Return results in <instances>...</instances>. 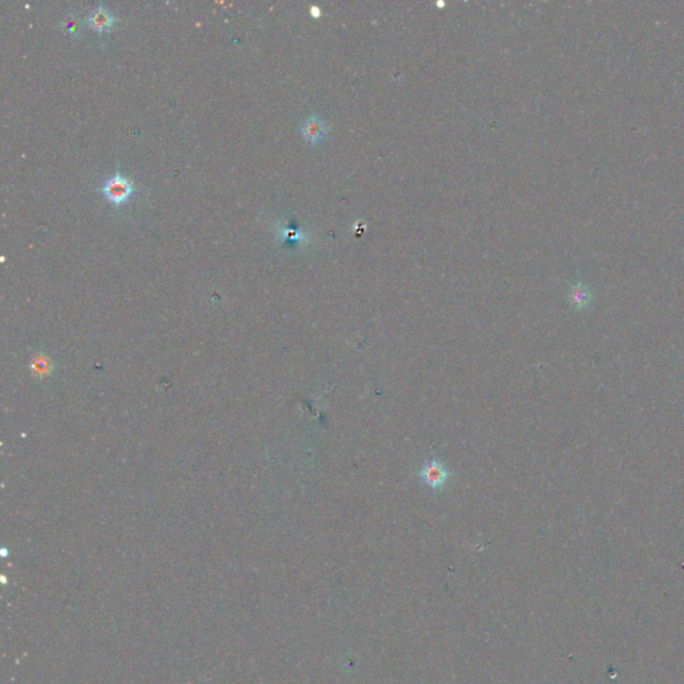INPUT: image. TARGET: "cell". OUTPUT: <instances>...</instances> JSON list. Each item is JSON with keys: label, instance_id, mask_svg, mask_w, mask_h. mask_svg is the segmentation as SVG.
<instances>
[{"label": "cell", "instance_id": "cell-1", "mask_svg": "<svg viewBox=\"0 0 684 684\" xmlns=\"http://www.w3.org/2000/svg\"><path fill=\"white\" fill-rule=\"evenodd\" d=\"M136 185L131 179L126 178L122 175L120 171H117L111 178L104 181L102 185V194L113 204V205L120 206L129 201V198L133 195Z\"/></svg>", "mask_w": 684, "mask_h": 684}, {"label": "cell", "instance_id": "cell-2", "mask_svg": "<svg viewBox=\"0 0 684 684\" xmlns=\"http://www.w3.org/2000/svg\"><path fill=\"white\" fill-rule=\"evenodd\" d=\"M418 476L421 481L433 491H443L450 479L448 468L445 466L444 462H440L439 459H430L424 462Z\"/></svg>", "mask_w": 684, "mask_h": 684}, {"label": "cell", "instance_id": "cell-3", "mask_svg": "<svg viewBox=\"0 0 684 684\" xmlns=\"http://www.w3.org/2000/svg\"><path fill=\"white\" fill-rule=\"evenodd\" d=\"M86 23L92 30L102 34V33H107L108 30H111V27L115 23V17L108 8H106L104 6L101 4L88 13V15L86 17Z\"/></svg>", "mask_w": 684, "mask_h": 684}, {"label": "cell", "instance_id": "cell-4", "mask_svg": "<svg viewBox=\"0 0 684 684\" xmlns=\"http://www.w3.org/2000/svg\"><path fill=\"white\" fill-rule=\"evenodd\" d=\"M301 133L302 137L310 145H318L325 139L327 134V126L323 118L320 117H309L302 122L301 124Z\"/></svg>", "mask_w": 684, "mask_h": 684}, {"label": "cell", "instance_id": "cell-5", "mask_svg": "<svg viewBox=\"0 0 684 684\" xmlns=\"http://www.w3.org/2000/svg\"><path fill=\"white\" fill-rule=\"evenodd\" d=\"M592 297H594V294H592L591 288L580 281L571 285L568 289V293H567V298H568L569 305L572 308L579 310V311L589 308V305L592 302Z\"/></svg>", "mask_w": 684, "mask_h": 684}, {"label": "cell", "instance_id": "cell-6", "mask_svg": "<svg viewBox=\"0 0 684 684\" xmlns=\"http://www.w3.org/2000/svg\"><path fill=\"white\" fill-rule=\"evenodd\" d=\"M60 26H62L63 33L69 35L71 38H78L79 35L82 34V22L79 17L74 15V14H69L67 17H65L62 20Z\"/></svg>", "mask_w": 684, "mask_h": 684}, {"label": "cell", "instance_id": "cell-7", "mask_svg": "<svg viewBox=\"0 0 684 684\" xmlns=\"http://www.w3.org/2000/svg\"><path fill=\"white\" fill-rule=\"evenodd\" d=\"M281 237L285 238V240L300 241L304 237V234L301 231H298V230H293V229L285 227V230L282 231V236Z\"/></svg>", "mask_w": 684, "mask_h": 684}, {"label": "cell", "instance_id": "cell-8", "mask_svg": "<svg viewBox=\"0 0 684 684\" xmlns=\"http://www.w3.org/2000/svg\"><path fill=\"white\" fill-rule=\"evenodd\" d=\"M310 11H311V14H313L314 17H318V15H320V8H318V7H311V8H310Z\"/></svg>", "mask_w": 684, "mask_h": 684}]
</instances>
